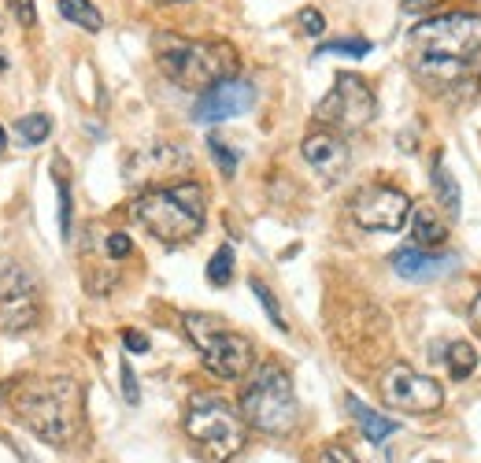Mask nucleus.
Masks as SVG:
<instances>
[{"label": "nucleus", "instance_id": "12", "mask_svg": "<svg viewBox=\"0 0 481 463\" xmlns=\"http://www.w3.org/2000/svg\"><path fill=\"white\" fill-rule=\"evenodd\" d=\"M300 149H303V160L311 163L315 175H322V182H326V186L341 182V178H344V170H348V163H352L348 145H344L334 130L308 134V137H303Z\"/></svg>", "mask_w": 481, "mask_h": 463}, {"label": "nucleus", "instance_id": "18", "mask_svg": "<svg viewBox=\"0 0 481 463\" xmlns=\"http://www.w3.org/2000/svg\"><path fill=\"white\" fill-rule=\"evenodd\" d=\"M60 15L74 27H82L86 34H100L104 30V15L96 12L93 0H60Z\"/></svg>", "mask_w": 481, "mask_h": 463}, {"label": "nucleus", "instance_id": "13", "mask_svg": "<svg viewBox=\"0 0 481 463\" xmlns=\"http://www.w3.org/2000/svg\"><path fill=\"white\" fill-rule=\"evenodd\" d=\"M186 167H189V156L182 149H174V145H152V149H141L126 160V182L130 186L156 182V178H167Z\"/></svg>", "mask_w": 481, "mask_h": 463}, {"label": "nucleus", "instance_id": "27", "mask_svg": "<svg viewBox=\"0 0 481 463\" xmlns=\"http://www.w3.org/2000/svg\"><path fill=\"white\" fill-rule=\"evenodd\" d=\"M296 22H300V30L308 34V37H322V30H326V19H322L319 8H300Z\"/></svg>", "mask_w": 481, "mask_h": 463}, {"label": "nucleus", "instance_id": "1", "mask_svg": "<svg viewBox=\"0 0 481 463\" xmlns=\"http://www.w3.org/2000/svg\"><path fill=\"white\" fill-rule=\"evenodd\" d=\"M415 75L437 86L467 79L481 56V12H444L422 19L408 37Z\"/></svg>", "mask_w": 481, "mask_h": 463}, {"label": "nucleus", "instance_id": "11", "mask_svg": "<svg viewBox=\"0 0 481 463\" xmlns=\"http://www.w3.org/2000/svg\"><path fill=\"white\" fill-rule=\"evenodd\" d=\"M252 104H256V86L241 82V79H226V82L208 86L204 93L196 96L193 119L196 123H222V119L245 115Z\"/></svg>", "mask_w": 481, "mask_h": 463}, {"label": "nucleus", "instance_id": "3", "mask_svg": "<svg viewBox=\"0 0 481 463\" xmlns=\"http://www.w3.org/2000/svg\"><path fill=\"white\" fill-rule=\"evenodd\" d=\"M208 193L200 182H182L170 189H152L134 201V219L163 245H182L204 230Z\"/></svg>", "mask_w": 481, "mask_h": 463}, {"label": "nucleus", "instance_id": "28", "mask_svg": "<svg viewBox=\"0 0 481 463\" xmlns=\"http://www.w3.org/2000/svg\"><path fill=\"white\" fill-rule=\"evenodd\" d=\"M8 8H12V15L19 19V27H34V22H37L34 0H8Z\"/></svg>", "mask_w": 481, "mask_h": 463}, {"label": "nucleus", "instance_id": "16", "mask_svg": "<svg viewBox=\"0 0 481 463\" xmlns=\"http://www.w3.org/2000/svg\"><path fill=\"white\" fill-rule=\"evenodd\" d=\"M344 404H348V411H352V419L360 423V430H363V437L370 445H382L386 437H393L396 430H400V423H393V419H386V416H377L374 408H367L360 397H344Z\"/></svg>", "mask_w": 481, "mask_h": 463}, {"label": "nucleus", "instance_id": "22", "mask_svg": "<svg viewBox=\"0 0 481 463\" xmlns=\"http://www.w3.org/2000/svg\"><path fill=\"white\" fill-rule=\"evenodd\" d=\"M15 134L27 145H41L48 134H53V119H48V115H22L15 123Z\"/></svg>", "mask_w": 481, "mask_h": 463}, {"label": "nucleus", "instance_id": "36", "mask_svg": "<svg viewBox=\"0 0 481 463\" xmlns=\"http://www.w3.org/2000/svg\"><path fill=\"white\" fill-rule=\"evenodd\" d=\"M8 70V56H4V48H0V75H4Z\"/></svg>", "mask_w": 481, "mask_h": 463}, {"label": "nucleus", "instance_id": "19", "mask_svg": "<svg viewBox=\"0 0 481 463\" xmlns=\"http://www.w3.org/2000/svg\"><path fill=\"white\" fill-rule=\"evenodd\" d=\"M434 193H437L441 208H444L452 219H460V211H463V193H460V186H455V178H452V170H448L441 160L434 163Z\"/></svg>", "mask_w": 481, "mask_h": 463}, {"label": "nucleus", "instance_id": "31", "mask_svg": "<svg viewBox=\"0 0 481 463\" xmlns=\"http://www.w3.org/2000/svg\"><path fill=\"white\" fill-rule=\"evenodd\" d=\"M104 249H108V256H112V260H122V256H130V252H134V241L126 237V234H108Z\"/></svg>", "mask_w": 481, "mask_h": 463}, {"label": "nucleus", "instance_id": "21", "mask_svg": "<svg viewBox=\"0 0 481 463\" xmlns=\"http://www.w3.org/2000/svg\"><path fill=\"white\" fill-rule=\"evenodd\" d=\"M19 294H34V278L22 271V267H15V263L0 267V301L19 297Z\"/></svg>", "mask_w": 481, "mask_h": 463}, {"label": "nucleus", "instance_id": "2", "mask_svg": "<svg viewBox=\"0 0 481 463\" xmlns=\"http://www.w3.org/2000/svg\"><path fill=\"white\" fill-rule=\"evenodd\" d=\"M15 411L41 442L67 445L82 426V385L74 378L22 385L15 393Z\"/></svg>", "mask_w": 481, "mask_h": 463}, {"label": "nucleus", "instance_id": "30", "mask_svg": "<svg viewBox=\"0 0 481 463\" xmlns=\"http://www.w3.org/2000/svg\"><path fill=\"white\" fill-rule=\"evenodd\" d=\"M122 397H126V404H137L141 401V389H137V375H134V368L122 360Z\"/></svg>", "mask_w": 481, "mask_h": 463}, {"label": "nucleus", "instance_id": "10", "mask_svg": "<svg viewBox=\"0 0 481 463\" xmlns=\"http://www.w3.org/2000/svg\"><path fill=\"white\" fill-rule=\"evenodd\" d=\"M382 397L396 411L429 416V411H437L444 404V389L434 378H426L415 368H408V363H393V368L386 371V378H382Z\"/></svg>", "mask_w": 481, "mask_h": 463}, {"label": "nucleus", "instance_id": "37", "mask_svg": "<svg viewBox=\"0 0 481 463\" xmlns=\"http://www.w3.org/2000/svg\"><path fill=\"white\" fill-rule=\"evenodd\" d=\"M4 149H8V134H4V130H0V153H4Z\"/></svg>", "mask_w": 481, "mask_h": 463}, {"label": "nucleus", "instance_id": "24", "mask_svg": "<svg viewBox=\"0 0 481 463\" xmlns=\"http://www.w3.org/2000/svg\"><path fill=\"white\" fill-rule=\"evenodd\" d=\"M370 53V41L356 37V41H330V45H319V60L322 56H352V60H363Z\"/></svg>", "mask_w": 481, "mask_h": 463}, {"label": "nucleus", "instance_id": "7", "mask_svg": "<svg viewBox=\"0 0 481 463\" xmlns=\"http://www.w3.org/2000/svg\"><path fill=\"white\" fill-rule=\"evenodd\" d=\"M186 330L211 375H219L226 382L248 375L252 360H256V349H252V341L245 334L219 323L215 315H186Z\"/></svg>", "mask_w": 481, "mask_h": 463}, {"label": "nucleus", "instance_id": "34", "mask_svg": "<svg viewBox=\"0 0 481 463\" xmlns=\"http://www.w3.org/2000/svg\"><path fill=\"white\" fill-rule=\"evenodd\" d=\"M441 0H403V12H411V15H419V12H429V8H437Z\"/></svg>", "mask_w": 481, "mask_h": 463}, {"label": "nucleus", "instance_id": "23", "mask_svg": "<svg viewBox=\"0 0 481 463\" xmlns=\"http://www.w3.org/2000/svg\"><path fill=\"white\" fill-rule=\"evenodd\" d=\"M230 278H234V249L222 245V249L211 256V263H208V282H211L215 289H222V285H230Z\"/></svg>", "mask_w": 481, "mask_h": 463}, {"label": "nucleus", "instance_id": "26", "mask_svg": "<svg viewBox=\"0 0 481 463\" xmlns=\"http://www.w3.org/2000/svg\"><path fill=\"white\" fill-rule=\"evenodd\" d=\"M208 149H211V156H215V163H219V170L226 178H234V170H237V153L230 149V145H222L219 137H208Z\"/></svg>", "mask_w": 481, "mask_h": 463}, {"label": "nucleus", "instance_id": "6", "mask_svg": "<svg viewBox=\"0 0 481 463\" xmlns=\"http://www.w3.org/2000/svg\"><path fill=\"white\" fill-rule=\"evenodd\" d=\"M248 423L237 411L219 401V397H193L186 430L196 442V452L204 456V463H230L245 449V430Z\"/></svg>", "mask_w": 481, "mask_h": 463}, {"label": "nucleus", "instance_id": "29", "mask_svg": "<svg viewBox=\"0 0 481 463\" xmlns=\"http://www.w3.org/2000/svg\"><path fill=\"white\" fill-rule=\"evenodd\" d=\"M56 193H60V234L67 241L70 237V189H67V182H56Z\"/></svg>", "mask_w": 481, "mask_h": 463}, {"label": "nucleus", "instance_id": "4", "mask_svg": "<svg viewBox=\"0 0 481 463\" xmlns=\"http://www.w3.org/2000/svg\"><path fill=\"white\" fill-rule=\"evenodd\" d=\"M160 70L186 89H208L237 75V48L226 41H186L163 34L156 41Z\"/></svg>", "mask_w": 481, "mask_h": 463}, {"label": "nucleus", "instance_id": "8", "mask_svg": "<svg viewBox=\"0 0 481 463\" xmlns=\"http://www.w3.org/2000/svg\"><path fill=\"white\" fill-rule=\"evenodd\" d=\"M377 112V101L370 86L360 79V75H337L334 79V89L322 96L319 108H315V119L326 127V130H341V134H352V130H363Z\"/></svg>", "mask_w": 481, "mask_h": 463}, {"label": "nucleus", "instance_id": "5", "mask_svg": "<svg viewBox=\"0 0 481 463\" xmlns=\"http://www.w3.org/2000/svg\"><path fill=\"white\" fill-rule=\"evenodd\" d=\"M241 419L263 434H274V437L293 434V426L300 419V404L293 393V378L278 368V363H263V368L252 375L248 389L241 393Z\"/></svg>", "mask_w": 481, "mask_h": 463}, {"label": "nucleus", "instance_id": "20", "mask_svg": "<svg viewBox=\"0 0 481 463\" xmlns=\"http://www.w3.org/2000/svg\"><path fill=\"white\" fill-rule=\"evenodd\" d=\"M444 363H448V375H452L455 382H463V378H470L474 368H477V352H474L470 341H452Z\"/></svg>", "mask_w": 481, "mask_h": 463}, {"label": "nucleus", "instance_id": "35", "mask_svg": "<svg viewBox=\"0 0 481 463\" xmlns=\"http://www.w3.org/2000/svg\"><path fill=\"white\" fill-rule=\"evenodd\" d=\"M470 319H474V327H477V334H481V297H477L474 308H470Z\"/></svg>", "mask_w": 481, "mask_h": 463}, {"label": "nucleus", "instance_id": "33", "mask_svg": "<svg viewBox=\"0 0 481 463\" xmlns=\"http://www.w3.org/2000/svg\"><path fill=\"white\" fill-rule=\"evenodd\" d=\"M122 345L130 349V352H148L152 341H148V334H141V330H126V334H122Z\"/></svg>", "mask_w": 481, "mask_h": 463}, {"label": "nucleus", "instance_id": "38", "mask_svg": "<svg viewBox=\"0 0 481 463\" xmlns=\"http://www.w3.org/2000/svg\"><path fill=\"white\" fill-rule=\"evenodd\" d=\"M152 4H182V0H152Z\"/></svg>", "mask_w": 481, "mask_h": 463}, {"label": "nucleus", "instance_id": "17", "mask_svg": "<svg viewBox=\"0 0 481 463\" xmlns=\"http://www.w3.org/2000/svg\"><path fill=\"white\" fill-rule=\"evenodd\" d=\"M411 237H415V249H441L444 245L448 230L441 223V215L429 204L411 208Z\"/></svg>", "mask_w": 481, "mask_h": 463}, {"label": "nucleus", "instance_id": "15", "mask_svg": "<svg viewBox=\"0 0 481 463\" xmlns=\"http://www.w3.org/2000/svg\"><path fill=\"white\" fill-rule=\"evenodd\" d=\"M37 319H41L37 289H34V294H19V297H4V301H0V330L22 334V330L37 327Z\"/></svg>", "mask_w": 481, "mask_h": 463}, {"label": "nucleus", "instance_id": "32", "mask_svg": "<svg viewBox=\"0 0 481 463\" xmlns=\"http://www.w3.org/2000/svg\"><path fill=\"white\" fill-rule=\"evenodd\" d=\"M315 463H360L356 456H352L344 445H326L322 452H319V459Z\"/></svg>", "mask_w": 481, "mask_h": 463}, {"label": "nucleus", "instance_id": "25", "mask_svg": "<svg viewBox=\"0 0 481 463\" xmlns=\"http://www.w3.org/2000/svg\"><path fill=\"white\" fill-rule=\"evenodd\" d=\"M252 294H256L260 297V304H263V311L270 315V323L278 327V330H289L286 327V315H282V308H278V301H274V294H270V289L260 282V278H252Z\"/></svg>", "mask_w": 481, "mask_h": 463}, {"label": "nucleus", "instance_id": "9", "mask_svg": "<svg viewBox=\"0 0 481 463\" xmlns=\"http://www.w3.org/2000/svg\"><path fill=\"white\" fill-rule=\"evenodd\" d=\"M352 219L363 227V230H374V234H396L403 230L411 215V201L408 193H400L396 186H386V182H370L363 186L356 197H352Z\"/></svg>", "mask_w": 481, "mask_h": 463}, {"label": "nucleus", "instance_id": "14", "mask_svg": "<svg viewBox=\"0 0 481 463\" xmlns=\"http://www.w3.org/2000/svg\"><path fill=\"white\" fill-rule=\"evenodd\" d=\"M460 267V256L455 252H429V249H400L393 252V271L408 282H437L444 275H452Z\"/></svg>", "mask_w": 481, "mask_h": 463}]
</instances>
